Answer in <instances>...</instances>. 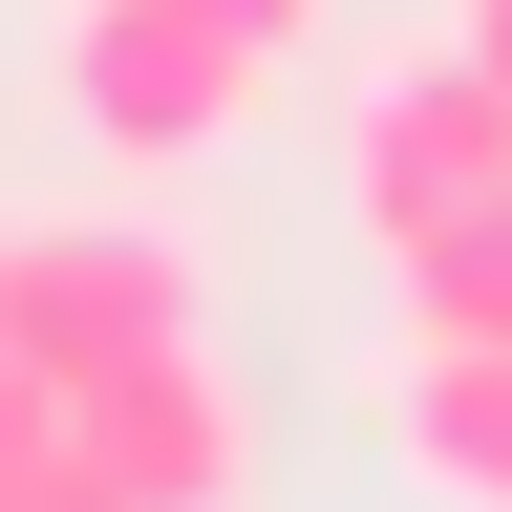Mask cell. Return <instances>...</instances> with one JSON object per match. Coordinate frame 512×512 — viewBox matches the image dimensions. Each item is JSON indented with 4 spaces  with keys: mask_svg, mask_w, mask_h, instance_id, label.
<instances>
[{
    "mask_svg": "<svg viewBox=\"0 0 512 512\" xmlns=\"http://www.w3.org/2000/svg\"><path fill=\"white\" fill-rule=\"evenodd\" d=\"M342 192H363V235H384V256H448L470 214H512V86H491L470 43L384 64V86H363V150H342Z\"/></svg>",
    "mask_w": 512,
    "mask_h": 512,
    "instance_id": "cell-3",
    "label": "cell"
},
{
    "mask_svg": "<svg viewBox=\"0 0 512 512\" xmlns=\"http://www.w3.org/2000/svg\"><path fill=\"white\" fill-rule=\"evenodd\" d=\"M384 448H406L448 512H512V342H427V320H406V363H384Z\"/></svg>",
    "mask_w": 512,
    "mask_h": 512,
    "instance_id": "cell-5",
    "label": "cell"
},
{
    "mask_svg": "<svg viewBox=\"0 0 512 512\" xmlns=\"http://www.w3.org/2000/svg\"><path fill=\"white\" fill-rule=\"evenodd\" d=\"M406 320L427 342H512V214H470L448 256H406Z\"/></svg>",
    "mask_w": 512,
    "mask_h": 512,
    "instance_id": "cell-6",
    "label": "cell"
},
{
    "mask_svg": "<svg viewBox=\"0 0 512 512\" xmlns=\"http://www.w3.org/2000/svg\"><path fill=\"white\" fill-rule=\"evenodd\" d=\"M192 22H235L256 64H299V43H320V0H192Z\"/></svg>",
    "mask_w": 512,
    "mask_h": 512,
    "instance_id": "cell-8",
    "label": "cell"
},
{
    "mask_svg": "<svg viewBox=\"0 0 512 512\" xmlns=\"http://www.w3.org/2000/svg\"><path fill=\"white\" fill-rule=\"evenodd\" d=\"M448 43H470V64H491V86H512V0H448Z\"/></svg>",
    "mask_w": 512,
    "mask_h": 512,
    "instance_id": "cell-9",
    "label": "cell"
},
{
    "mask_svg": "<svg viewBox=\"0 0 512 512\" xmlns=\"http://www.w3.org/2000/svg\"><path fill=\"white\" fill-rule=\"evenodd\" d=\"M64 491H86V427H64V384L0 363V512H64Z\"/></svg>",
    "mask_w": 512,
    "mask_h": 512,
    "instance_id": "cell-7",
    "label": "cell"
},
{
    "mask_svg": "<svg viewBox=\"0 0 512 512\" xmlns=\"http://www.w3.org/2000/svg\"><path fill=\"white\" fill-rule=\"evenodd\" d=\"M150 342H214L192 235H150V214H0V363L22 384H107Z\"/></svg>",
    "mask_w": 512,
    "mask_h": 512,
    "instance_id": "cell-1",
    "label": "cell"
},
{
    "mask_svg": "<svg viewBox=\"0 0 512 512\" xmlns=\"http://www.w3.org/2000/svg\"><path fill=\"white\" fill-rule=\"evenodd\" d=\"M256 64L235 22H192V0H64V128H86L107 171H214L256 128Z\"/></svg>",
    "mask_w": 512,
    "mask_h": 512,
    "instance_id": "cell-2",
    "label": "cell"
},
{
    "mask_svg": "<svg viewBox=\"0 0 512 512\" xmlns=\"http://www.w3.org/2000/svg\"><path fill=\"white\" fill-rule=\"evenodd\" d=\"M64 427H86V470L128 512H256V384L214 342H150V363H107V384H64Z\"/></svg>",
    "mask_w": 512,
    "mask_h": 512,
    "instance_id": "cell-4",
    "label": "cell"
}]
</instances>
